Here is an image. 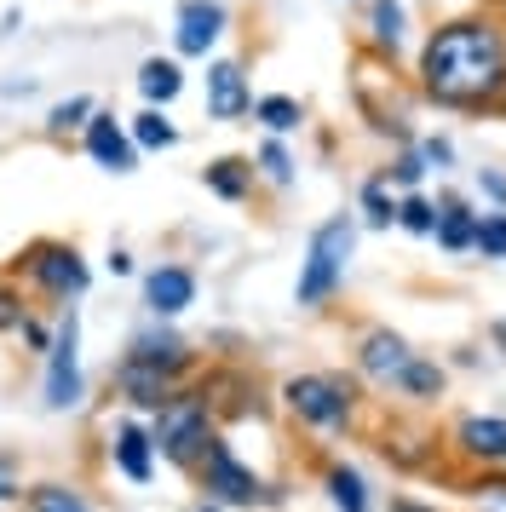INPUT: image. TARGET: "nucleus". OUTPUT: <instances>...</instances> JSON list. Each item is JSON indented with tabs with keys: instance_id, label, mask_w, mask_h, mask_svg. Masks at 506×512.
<instances>
[{
	"instance_id": "f257e3e1",
	"label": "nucleus",
	"mask_w": 506,
	"mask_h": 512,
	"mask_svg": "<svg viewBox=\"0 0 506 512\" xmlns=\"http://www.w3.org/2000/svg\"><path fill=\"white\" fill-rule=\"evenodd\" d=\"M414 98L449 116H506V6H466L426 29Z\"/></svg>"
},
{
	"instance_id": "f03ea898",
	"label": "nucleus",
	"mask_w": 506,
	"mask_h": 512,
	"mask_svg": "<svg viewBox=\"0 0 506 512\" xmlns=\"http://www.w3.org/2000/svg\"><path fill=\"white\" fill-rule=\"evenodd\" d=\"M271 397L294 426L317 432V438H351L368 409V386L345 369H299L288 380H276Z\"/></svg>"
},
{
	"instance_id": "7ed1b4c3",
	"label": "nucleus",
	"mask_w": 506,
	"mask_h": 512,
	"mask_svg": "<svg viewBox=\"0 0 506 512\" xmlns=\"http://www.w3.org/2000/svg\"><path fill=\"white\" fill-rule=\"evenodd\" d=\"M6 277L18 282L23 294L46 300L52 311L64 305H81L92 288V259L81 254V242L69 236H29L18 254L6 259Z\"/></svg>"
},
{
	"instance_id": "20e7f679",
	"label": "nucleus",
	"mask_w": 506,
	"mask_h": 512,
	"mask_svg": "<svg viewBox=\"0 0 506 512\" xmlns=\"http://www.w3.org/2000/svg\"><path fill=\"white\" fill-rule=\"evenodd\" d=\"M357 213H328L322 225H311L305 236V259H299V277H294V305L299 311H328L340 300L345 271H351V254H357Z\"/></svg>"
},
{
	"instance_id": "39448f33",
	"label": "nucleus",
	"mask_w": 506,
	"mask_h": 512,
	"mask_svg": "<svg viewBox=\"0 0 506 512\" xmlns=\"http://www.w3.org/2000/svg\"><path fill=\"white\" fill-rule=\"evenodd\" d=\"M150 420V443H156V461L179 466V472H196V461L207 455V443L219 438V420H213V409H207V397L196 392V380L190 386H179V392L161 403Z\"/></svg>"
},
{
	"instance_id": "423d86ee",
	"label": "nucleus",
	"mask_w": 506,
	"mask_h": 512,
	"mask_svg": "<svg viewBox=\"0 0 506 512\" xmlns=\"http://www.w3.org/2000/svg\"><path fill=\"white\" fill-rule=\"evenodd\" d=\"M196 489H202L207 501H219L225 512H259V507H282V501H288V489L265 484V478L236 455V443H230L225 432L207 443V455L196 461Z\"/></svg>"
},
{
	"instance_id": "0eeeda50",
	"label": "nucleus",
	"mask_w": 506,
	"mask_h": 512,
	"mask_svg": "<svg viewBox=\"0 0 506 512\" xmlns=\"http://www.w3.org/2000/svg\"><path fill=\"white\" fill-rule=\"evenodd\" d=\"M351 110H357V121H363L374 139H386L391 150H397V144H414V133H420V127H414L409 98H397V70L380 64V58H368V52H357Z\"/></svg>"
},
{
	"instance_id": "6e6552de",
	"label": "nucleus",
	"mask_w": 506,
	"mask_h": 512,
	"mask_svg": "<svg viewBox=\"0 0 506 512\" xmlns=\"http://www.w3.org/2000/svg\"><path fill=\"white\" fill-rule=\"evenodd\" d=\"M46 374H41V403L52 415H69L81 409L87 397V374H81V305H64L52 317V351L41 357Z\"/></svg>"
},
{
	"instance_id": "1a4fd4ad",
	"label": "nucleus",
	"mask_w": 506,
	"mask_h": 512,
	"mask_svg": "<svg viewBox=\"0 0 506 512\" xmlns=\"http://www.w3.org/2000/svg\"><path fill=\"white\" fill-rule=\"evenodd\" d=\"M196 392L207 397V409H213L219 426H236V420H265V409H271L265 380H259L248 363H236V357H219V363L196 369Z\"/></svg>"
},
{
	"instance_id": "9d476101",
	"label": "nucleus",
	"mask_w": 506,
	"mask_h": 512,
	"mask_svg": "<svg viewBox=\"0 0 506 512\" xmlns=\"http://www.w3.org/2000/svg\"><path fill=\"white\" fill-rule=\"evenodd\" d=\"M121 357H127V363H138V369L161 374V380H173V386H190V380H196V369H202V351H196V340H184L173 323H156V317L138 328V334H127Z\"/></svg>"
},
{
	"instance_id": "9b49d317",
	"label": "nucleus",
	"mask_w": 506,
	"mask_h": 512,
	"mask_svg": "<svg viewBox=\"0 0 506 512\" xmlns=\"http://www.w3.org/2000/svg\"><path fill=\"white\" fill-rule=\"evenodd\" d=\"M230 0H179L173 6V58L179 64H190V58H213L219 52V41L230 35Z\"/></svg>"
},
{
	"instance_id": "f8f14e48",
	"label": "nucleus",
	"mask_w": 506,
	"mask_h": 512,
	"mask_svg": "<svg viewBox=\"0 0 506 512\" xmlns=\"http://www.w3.org/2000/svg\"><path fill=\"white\" fill-rule=\"evenodd\" d=\"M409 357H414V346L391 323H368L363 334L351 340V374H357L363 386H374V392H391L397 374L409 369Z\"/></svg>"
},
{
	"instance_id": "ddd939ff",
	"label": "nucleus",
	"mask_w": 506,
	"mask_h": 512,
	"mask_svg": "<svg viewBox=\"0 0 506 512\" xmlns=\"http://www.w3.org/2000/svg\"><path fill=\"white\" fill-rule=\"evenodd\" d=\"M202 110H207V121H219V127H242V121H248V110H253L248 58H207Z\"/></svg>"
},
{
	"instance_id": "4468645a",
	"label": "nucleus",
	"mask_w": 506,
	"mask_h": 512,
	"mask_svg": "<svg viewBox=\"0 0 506 512\" xmlns=\"http://www.w3.org/2000/svg\"><path fill=\"white\" fill-rule=\"evenodd\" d=\"M374 449H380V461L397 466V472H437V466H443V438H437L426 420L391 415L386 426L374 432Z\"/></svg>"
},
{
	"instance_id": "2eb2a0df",
	"label": "nucleus",
	"mask_w": 506,
	"mask_h": 512,
	"mask_svg": "<svg viewBox=\"0 0 506 512\" xmlns=\"http://www.w3.org/2000/svg\"><path fill=\"white\" fill-rule=\"evenodd\" d=\"M138 294H144V311H150L156 323H173V317H184V311L196 305L202 277H196V265H184V259H161V265L144 271Z\"/></svg>"
},
{
	"instance_id": "dca6fc26",
	"label": "nucleus",
	"mask_w": 506,
	"mask_h": 512,
	"mask_svg": "<svg viewBox=\"0 0 506 512\" xmlns=\"http://www.w3.org/2000/svg\"><path fill=\"white\" fill-rule=\"evenodd\" d=\"M81 150H87V162L92 167H104V173H115V179H127V173H138V144L127 139V116H115V110H92V121L81 127Z\"/></svg>"
},
{
	"instance_id": "f3484780",
	"label": "nucleus",
	"mask_w": 506,
	"mask_h": 512,
	"mask_svg": "<svg viewBox=\"0 0 506 512\" xmlns=\"http://www.w3.org/2000/svg\"><path fill=\"white\" fill-rule=\"evenodd\" d=\"M357 52L397 70L409 58V6L403 0H363V47Z\"/></svg>"
},
{
	"instance_id": "a211bd4d",
	"label": "nucleus",
	"mask_w": 506,
	"mask_h": 512,
	"mask_svg": "<svg viewBox=\"0 0 506 512\" xmlns=\"http://www.w3.org/2000/svg\"><path fill=\"white\" fill-rule=\"evenodd\" d=\"M443 449H449L460 466H472V472L506 466V415H460Z\"/></svg>"
},
{
	"instance_id": "6ab92c4d",
	"label": "nucleus",
	"mask_w": 506,
	"mask_h": 512,
	"mask_svg": "<svg viewBox=\"0 0 506 512\" xmlns=\"http://www.w3.org/2000/svg\"><path fill=\"white\" fill-rule=\"evenodd\" d=\"M110 466L127 478V484H150L156 478V443H150V420L144 415H115L110 420Z\"/></svg>"
},
{
	"instance_id": "aec40b11",
	"label": "nucleus",
	"mask_w": 506,
	"mask_h": 512,
	"mask_svg": "<svg viewBox=\"0 0 506 512\" xmlns=\"http://www.w3.org/2000/svg\"><path fill=\"white\" fill-rule=\"evenodd\" d=\"M110 392L127 403V415H156L179 386L161 380V374H150V369H138V363H127V357H115L110 363Z\"/></svg>"
},
{
	"instance_id": "412c9836",
	"label": "nucleus",
	"mask_w": 506,
	"mask_h": 512,
	"mask_svg": "<svg viewBox=\"0 0 506 512\" xmlns=\"http://www.w3.org/2000/svg\"><path fill=\"white\" fill-rule=\"evenodd\" d=\"M432 202H437L432 242H437L449 259H466V254H472V236H478V208H472L460 190H437Z\"/></svg>"
},
{
	"instance_id": "4be33fe9",
	"label": "nucleus",
	"mask_w": 506,
	"mask_h": 512,
	"mask_svg": "<svg viewBox=\"0 0 506 512\" xmlns=\"http://www.w3.org/2000/svg\"><path fill=\"white\" fill-rule=\"evenodd\" d=\"M202 179L207 196H219V202H230V208H242V202H253V190H259V179H253V162L248 156H213V162L196 173Z\"/></svg>"
},
{
	"instance_id": "5701e85b",
	"label": "nucleus",
	"mask_w": 506,
	"mask_h": 512,
	"mask_svg": "<svg viewBox=\"0 0 506 512\" xmlns=\"http://www.w3.org/2000/svg\"><path fill=\"white\" fill-rule=\"evenodd\" d=\"M133 87L144 104H156V110H173L184 93V64L173 58V52H150L144 64L133 70Z\"/></svg>"
},
{
	"instance_id": "b1692460",
	"label": "nucleus",
	"mask_w": 506,
	"mask_h": 512,
	"mask_svg": "<svg viewBox=\"0 0 506 512\" xmlns=\"http://www.w3.org/2000/svg\"><path fill=\"white\" fill-rule=\"evenodd\" d=\"M397 397H409L414 409H432V403H443V392H449V369L437 363V357H426V351H414L409 369L397 374V386H391Z\"/></svg>"
},
{
	"instance_id": "393cba45",
	"label": "nucleus",
	"mask_w": 506,
	"mask_h": 512,
	"mask_svg": "<svg viewBox=\"0 0 506 512\" xmlns=\"http://www.w3.org/2000/svg\"><path fill=\"white\" fill-rule=\"evenodd\" d=\"M322 495H328L334 512H374V489H368L363 466H351V461L322 466Z\"/></svg>"
},
{
	"instance_id": "a878e982",
	"label": "nucleus",
	"mask_w": 506,
	"mask_h": 512,
	"mask_svg": "<svg viewBox=\"0 0 506 512\" xmlns=\"http://www.w3.org/2000/svg\"><path fill=\"white\" fill-rule=\"evenodd\" d=\"M18 507L23 512H98V501L81 484H69V478H35V484H23Z\"/></svg>"
},
{
	"instance_id": "bb28decb",
	"label": "nucleus",
	"mask_w": 506,
	"mask_h": 512,
	"mask_svg": "<svg viewBox=\"0 0 506 512\" xmlns=\"http://www.w3.org/2000/svg\"><path fill=\"white\" fill-rule=\"evenodd\" d=\"M127 139L138 144V156H161V150H179V121L156 110V104H138L133 116H127Z\"/></svg>"
},
{
	"instance_id": "cd10ccee",
	"label": "nucleus",
	"mask_w": 506,
	"mask_h": 512,
	"mask_svg": "<svg viewBox=\"0 0 506 512\" xmlns=\"http://www.w3.org/2000/svg\"><path fill=\"white\" fill-rule=\"evenodd\" d=\"M253 179H259V185H271V190H294L299 185V156H294V144L288 139H271V133H265V139L253 144Z\"/></svg>"
},
{
	"instance_id": "c85d7f7f",
	"label": "nucleus",
	"mask_w": 506,
	"mask_h": 512,
	"mask_svg": "<svg viewBox=\"0 0 506 512\" xmlns=\"http://www.w3.org/2000/svg\"><path fill=\"white\" fill-rule=\"evenodd\" d=\"M357 225L363 231H391L397 225V190H391V179L380 167L363 173V185H357Z\"/></svg>"
},
{
	"instance_id": "c756f323",
	"label": "nucleus",
	"mask_w": 506,
	"mask_h": 512,
	"mask_svg": "<svg viewBox=\"0 0 506 512\" xmlns=\"http://www.w3.org/2000/svg\"><path fill=\"white\" fill-rule=\"evenodd\" d=\"M248 121H259V133H271V139H288V133L305 127V98H294V93H253Z\"/></svg>"
},
{
	"instance_id": "7c9ffc66",
	"label": "nucleus",
	"mask_w": 506,
	"mask_h": 512,
	"mask_svg": "<svg viewBox=\"0 0 506 512\" xmlns=\"http://www.w3.org/2000/svg\"><path fill=\"white\" fill-rule=\"evenodd\" d=\"M92 110H98V98H92V93L58 98V104L41 116V139L46 144H75V139H81V127L92 121Z\"/></svg>"
},
{
	"instance_id": "2f4dec72",
	"label": "nucleus",
	"mask_w": 506,
	"mask_h": 512,
	"mask_svg": "<svg viewBox=\"0 0 506 512\" xmlns=\"http://www.w3.org/2000/svg\"><path fill=\"white\" fill-rule=\"evenodd\" d=\"M380 173L391 179L397 196H403V190H426V179H432V167H426V156H420L414 144H397V150H391V162L380 167Z\"/></svg>"
},
{
	"instance_id": "473e14b6",
	"label": "nucleus",
	"mask_w": 506,
	"mask_h": 512,
	"mask_svg": "<svg viewBox=\"0 0 506 512\" xmlns=\"http://www.w3.org/2000/svg\"><path fill=\"white\" fill-rule=\"evenodd\" d=\"M432 225H437V202L426 196V190H403V196H397V231L432 242Z\"/></svg>"
},
{
	"instance_id": "72a5a7b5",
	"label": "nucleus",
	"mask_w": 506,
	"mask_h": 512,
	"mask_svg": "<svg viewBox=\"0 0 506 512\" xmlns=\"http://www.w3.org/2000/svg\"><path fill=\"white\" fill-rule=\"evenodd\" d=\"M466 501H472V512H506V472L501 466L472 472V478H466Z\"/></svg>"
},
{
	"instance_id": "f704fd0d",
	"label": "nucleus",
	"mask_w": 506,
	"mask_h": 512,
	"mask_svg": "<svg viewBox=\"0 0 506 512\" xmlns=\"http://www.w3.org/2000/svg\"><path fill=\"white\" fill-rule=\"evenodd\" d=\"M472 254H478V259H506V208H483L478 213Z\"/></svg>"
},
{
	"instance_id": "c9c22d12",
	"label": "nucleus",
	"mask_w": 506,
	"mask_h": 512,
	"mask_svg": "<svg viewBox=\"0 0 506 512\" xmlns=\"http://www.w3.org/2000/svg\"><path fill=\"white\" fill-rule=\"evenodd\" d=\"M29 311H35V305H29V294H23L18 282L0 271V334H18Z\"/></svg>"
},
{
	"instance_id": "e433bc0d",
	"label": "nucleus",
	"mask_w": 506,
	"mask_h": 512,
	"mask_svg": "<svg viewBox=\"0 0 506 512\" xmlns=\"http://www.w3.org/2000/svg\"><path fill=\"white\" fill-rule=\"evenodd\" d=\"M414 150L426 156L432 173H449V167H455V139H449V133H414Z\"/></svg>"
},
{
	"instance_id": "4c0bfd02",
	"label": "nucleus",
	"mask_w": 506,
	"mask_h": 512,
	"mask_svg": "<svg viewBox=\"0 0 506 512\" xmlns=\"http://www.w3.org/2000/svg\"><path fill=\"white\" fill-rule=\"evenodd\" d=\"M18 340H23V351H29V357H46V351H52V323H46L41 311H29V317H23V328H18Z\"/></svg>"
},
{
	"instance_id": "58836bf2",
	"label": "nucleus",
	"mask_w": 506,
	"mask_h": 512,
	"mask_svg": "<svg viewBox=\"0 0 506 512\" xmlns=\"http://www.w3.org/2000/svg\"><path fill=\"white\" fill-rule=\"evenodd\" d=\"M18 495H23V461L0 449V512H6V507H18Z\"/></svg>"
},
{
	"instance_id": "ea45409f",
	"label": "nucleus",
	"mask_w": 506,
	"mask_h": 512,
	"mask_svg": "<svg viewBox=\"0 0 506 512\" xmlns=\"http://www.w3.org/2000/svg\"><path fill=\"white\" fill-rule=\"evenodd\" d=\"M478 196L489 208H506V173L501 167H478Z\"/></svg>"
},
{
	"instance_id": "a19ab883",
	"label": "nucleus",
	"mask_w": 506,
	"mask_h": 512,
	"mask_svg": "<svg viewBox=\"0 0 506 512\" xmlns=\"http://www.w3.org/2000/svg\"><path fill=\"white\" fill-rule=\"evenodd\" d=\"M41 93V75H12V81H0V98H35Z\"/></svg>"
},
{
	"instance_id": "79ce46f5",
	"label": "nucleus",
	"mask_w": 506,
	"mask_h": 512,
	"mask_svg": "<svg viewBox=\"0 0 506 512\" xmlns=\"http://www.w3.org/2000/svg\"><path fill=\"white\" fill-rule=\"evenodd\" d=\"M386 512H443L437 501H420V495H391Z\"/></svg>"
},
{
	"instance_id": "37998d69",
	"label": "nucleus",
	"mask_w": 506,
	"mask_h": 512,
	"mask_svg": "<svg viewBox=\"0 0 506 512\" xmlns=\"http://www.w3.org/2000/svg\"><path fill=\"white\" fill-rule=\"evenodd\" d=\"M104 271H110V277H133L138 265H133V254H127V248H110V259H104Z\"/></svg>"
},
{
	"instance_id": "c03bdc74",
	"label": "nucleus",
	"mask_w": 506,
	"mask_h": 512,
	"mask_svg": "<svg viewBox=\"0 0 506 512\" xmlns=\"http://www.w3.org/2000/svg\"><path fill=\"white\" fill-rule=\"evenodd\" d=\"M23 29V6H6V12H0V35H18Z\"/></svg>"
},
{
	"instance_id": "a18cd8bd",
	"label": "nucleus",
	"mask_w": 506,
	"mask_h": 512,
	"mask_svg": "<svg viewBox=\"0 0 506 512\" xmlns=\"http://www.w3.org/2000/svg\"><path fill=\"white\" fill-rule=\"evenodd\" d=\"M489 340H495V346L506 351V323H489Z\"/></svg>"
},
{
	"instance_id": "49530a36",
	"label": "nucleus",
	"mask_w": 506,
	"mask_h": 512,
	"mask_svg": "<svg viewBox=\"0 0 506 512\" xmlns=\"http://www.w3.org/2000/svg\"><path fill=\"white\" fill-rule=\"evenodd\" d=\"M190 512H225V507H219V501H207V495H202V501H196Z\"/></svg>"
}]
</instances>
